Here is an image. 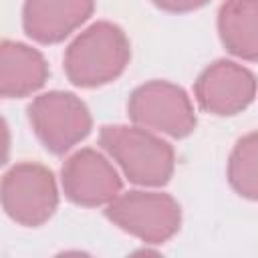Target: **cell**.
Returning a JSON list of instances; mask_svg holds the SVG:
<instances>
[{"label":"cell","instance_id":"1","mask_svg":"<svg viewBox=\"0 0 258 258\" xmlns=\"http://www.w3.org/2000/svg\"><path fill=\"white\" fill-rule=\"evenodd\" d=\"M129 58L131 44L125 30L115 22L99 20L67 46L62 69L75 87L95 89L119 79Z\"/></svg>","mask_w":258,"mask_h":258},{"label":"cell","instance_id":"2","mask_svg":"<svg viewBox=\"0 0 258 258\" xmlns=\"http://www.w3.org/2000/svg\"><path fill=\"white\" fill-rule=\"evenodd\" d=\"M99 145L117 161L123 175L143 187H159L169 181L175 169L173 147L139 125H105L99 133Z\"/></svg>","mask_w":258,"mask_h":258},{"label":"cell","instance_id":"3","mask_svg":"<svg viewBox=\"0 0 258 258\" xmlns=\"http://www.w3.org/2000/svg\"><path fill=\"white\" fill-rule=\"evenodd\" d=\"M107 220L145 244H163L181 224L179 204L163 191L131 189L119 194L105 208Z\"/></svg>","mask_w":258,"mask_h":258},{"label":"cell","instance_id":"4","mask_svg":"<svg viewBox=\"0 0 258 258\" xmlns=\"http://www.w3.org/2000/svg\"><path fill=\"white\" fill-rule=\"evenodd\" d=\"M26 113L34 135L52 155L67 153L93 129L89 107L69 91H48L34 97Z\"/></svg>","mask_w":258,"mask_h":258},{"label":"cell","instance_id":"5","mask_svg":"<svg viewBox=\"0 0 258 258\" xmlns=\"http://www.w3.org/2000/svg\"><path fill=\"white\" fill-rule=\"evenodd\" d=\"M129 119L155 133L183 139L196 129V111L187 93L169 81H147L133 89L127 101Z\"/></svg>","mask_w":258,"mask_h":258},{"label":"cell","instance_id":"6","mask_svg":"<svg viewBox=\"0 0 258 258\" xmlns=\"http://www.w3.org/2000/svg\"><path fill=\"white\" fill-rule=\"evenodd\" d=\"M2 208L6 216L26 228L42 226L58 206L54 173L36 161L12 165L2 177Z\"/></svg>","mask_w":258,"mask_h":258},{"label":"cell","instance_id":"7","mask_svg":"<svg viewBox=\"0 0 258 258\" xmlns=\"http://www.w3.org/2000/svg\"><path fill=\"white\" fill-rule=\"evenodd\" d=\"M258 81L246 67L220 58L208 64L194 83L198 105L212 115L232 117L248 109L256 97Z\"/></svg>","mask_w":258,"mask_h":258},{"label":"cell","instance_id":"8","mask_svg":"<svg viewBox=\"0 0 258 258\" xmlns=\"http://www.w3.org/2000/svg\"><path fill=\"white\" fill-rule=\"evenodd\" d=\"M64 196L85 208L111 204L123 189V181L113 163L97 149L83 147L75 151L60 169Z\"/></svg>","mask_w":258,"mask_h":258},{"label":"cell","instance_id":"9","mask_svg":"<svg viewBox=\"0 0 258 258\" xmlns=\"http://www.w3.org/2000/svg\"><path fill=\"white\" fill-rule=\"evenodd\" d=\"M95 10V0H24L22 28L40 44H56L85 24Z\"/></svg>","mask_w":258,"mask_h":258},{"label":"cell","instance_id":"10","mask_svg":"<svg viewBox=\"0 0 258 258\" xmlns=\"http://www.w3.org/2000/svg\"><path fill=\"white\" fill-rule=\"evenodd\" d=\"M48 79V64L40 50L16 42L0 44V93L4 99H20L36 93Z\"/></svg>","mask_w":258,"mask_h":258},{"label":"cell","instance_id":"11","mask_svg":"<svg viewBox=\"0 0 258 258\" xmlns=\"http://www.w3.org/2000/svg\"><path fill=\"white\" fill-rule=\"evenodd\" d=\"M218 34L230 54L242 60H258V0L222 2Z\"/></svg>","mask_w":258,"mask_h":258},{"label":"cell","instance_id":"12","mask_svg":"<svg viewBox=\"0 0 258 258\" xmlns=\"http://www.w3.org/2000/svg\"><path fill=\"white\" fill-rule=\"evenodd\" d=\"M228 181L238 196L258 202V131L236 141L228 159Z\"/></svg>","mask_w":258,"mask_h":258},{"label":"cell","instance_id":"13","mask_svg":"<svg viewBox=\"0 0 258 258\" xmlns=\"http://www.w3.org/2000/svg\"><path fill=\"white\" fill-rule=\"evenodd\" d=\"M157 8L165 10V12H175V14H181V12H191V10H198L202 6H206L210 0H151Z\"/></svg>","mask_w":258,"mask_h":258}]
</instances>
